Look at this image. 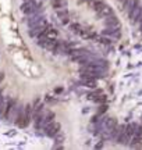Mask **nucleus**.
Listing matches in <instances>:
<instances>
[{
	"instance_id": "nucleus-1",
	"label": "nucleus",
	"mask_w": 142,
	"mask_h": 150,
	"mask_svg": "<svg viewBox=\"0 0 142 150\" xmlns=\"http://www.w3.org/2000/svg\"><path fill=\"white\" fill-rule=\"evenodd\" d=\"M20 10L24 16L28 17L43 11V6H42L40 0H24V3L20 6Z\"/></svg>"
}]
</instances>
